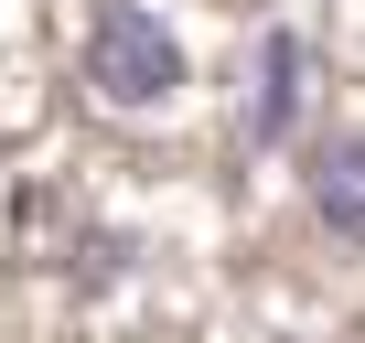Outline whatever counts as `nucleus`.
I'll return each mask as SVG.
<instances>
[{
    "label": "nucleus",
    "instance_id": "1",
    "mask_svg": "<svg viewBox=\"0 0 365 343\" xmlns=\"http://www.w3.org/2000/svg\"><path fill=\"white\" fill-rule=\"evenodd\" d=\"M86 86L108 107H172L182 97V43L150 0H97L86 22Z\"/></svg>",
    "mask_w": 365,
    "mask_h": 343
},
{
    "label": "nucleus",
    "instance_id": "2",
    "mask_svg": "<svg viewBox=\"0 0 365 343\" xmlns=\"http://www.w3.org/2000/svg\"><path fill=\"white\" fill-rule=\"evenodd\" d=\"M312 226L333 247H365V129H333L312 150Z\"/></svg>",
    "mask_w": 365,
    "mask_h": 343
},
{
    "label": "nucleus",
    "instance_id": "3",
    "mask_svg": "<svg viewBox=\"0 0 365 343\" xmlns=\"http://www.w3.org/2000/svg\"><path fill=\"white\" fill-rule=\"evenodd\" d=\"M301 65H312L301 33H269V43H258V97L237 107V139H247V150L290 139V118H301Z\"/></svg>",
    "mask_w": 365,
    "mask_h": 343
}]
</instances>
